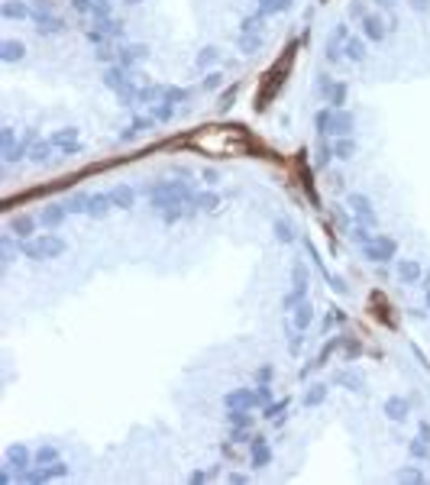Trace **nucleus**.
Listing matches in <instances>:
<instances>
[{
	"instance_id": "obj_1",
	"label": "nucleus",
	"mask_w": 430,
	"mask_h": 485,
	"mask_svg": "<svg viewBox=\"0 0 430 485\" xmlns=\"http://www.w3.org/2000/svg\"><path fill=\"white\" fill-rule=\"evenodd\" d=\"M188 146L207 155H249L252 136L243 126H204L194 136H188Z\"/></svg>"
},
{
	"instance_id": "obj_2",
	"label": "nucleus",
	"mask_w": 430,
	"mask_h": 485,
	"mask_svg": "<svg viewBox=\"0 0 430 485\" xmlns=\"http://www.w3.org/2000/svg\"><path fill=\"white\" fill-rule=\"evenodd\" d=\"M291 58H294V46L285 52L282 58L275 61V65L266 72V78H262V84H259V91H256V110H266L272 101H275V94L282 91V84H285V75H288V68H291Z\"/></svg>"
},
{
	"instance_id": "obj_3",
	"label": "nucleus",
	"mask_w": 430,
	"mask_h": 485,
	"mask_svg": "<svg viewBox=\"0 0 430 485\" xmlns=\"http://www.w3.org/2000/svg\"><path fill=\"white\" fill-rule=\"evenodd\" d=\"M23 255H29V259H58L61 252H65V240L61 236H39V240H29L20 246Z\"/></svg>"
},
{
	"instance_id": "obj_4",
	"label": "nucleus",
	"mask_w": 430,
	"mask_h": 485,
	"mask_svg": "<svg viewBox=\"0 0 430 485\" xmlns=\"http://www.w3.org/2000/svg\"><path fill=\"white\" fill-rule=\"evenodd\" d=\"M394 249H398V246H394V240H388V236H379V240L362 243L366 259H372V262H385V259H391Z\"/></svg>"
},
{
	"instance_id": "obj_5",
	"label": "nucleus",
	"mask_w": 430,
	"mask_h": 485,
	"mask_svg": "<svg viewBox=\"0 0 430 485\" xmlns=\"http://www.w3.org/2000/svg\"><path fill=\"white\" fill-rule=\"evenodd\" d=\"M349 130H353V113L346 110H333L330 113V136H349Z\"/></svg>"
},
{
	"instance_id": "obj_6",
	"label": "nucleus",
	"mask_w": 430,
	"mask_h": 485,
	"mask_svg": "<svg viewBox=\"0 0 430 485\" xmlns=\"http://www.w3.org/2000/svg\"><path fill=\"white\" fill-rule=\"evenodd\" d=\"M256 404H259V398L249 388H233V392L226 395V408H256Z\"/></svg>"
},
{
	"instance_id": "obj_7",
	"label": "nucleus",
	"mask_w": 430,
	"mask_h": 485,
	"mask_svg": "<svg viewBox=\"0 0 430 485\" xmlns=\"http://www.w3.org/2000/svg\"><path fill=\"white\" fill-rule=\"evenodd\" d=\"M52 146H58V149H65V152H78V130L75 126H65V130H58V133H52Z\"/></svg>"
},
{
	"instance_id": "obj_8",
	"label": "nucleus",
	"mask_w": 430,
	"mask_h": 485,
	"mask_svg": "<svg viewBox=\"0 0 430 485\" xmlns=\"http://www.w3.org/2000/svg\"><path fill=\"white\" fill-rule=\"evenodd\" d=\"M369 304H372L375 317H379L382 324H388V327H394V314H391V304H385V295L382 291H375L372 298H369Z\"/></svg>"
},
{
	"instance_id": "obj_9",
	"label": "nucleus",
	"mask_w": 430,
	"mask_h": 485,
	"mask_svg": "<svg viewBox=\"0 0 430 485\" xmlns=\"http://www.w3.org/2000/svg\"><path fill=\"white\" fill-rule=\"evenodd\" d=\"M0 13L10 16V20H32V16H36V10H29V7L20 4V0H7V4L0 7Z\"/></svg>"
},
{
	"instance_id": "obj_10",
	"label": "nucleus",
	"mask_w": 430,
	"mask_h": 485,
	"mask_svg": "<svg viewBox=\"0 0 430 485\" xmlns=\"http://www.w3.org/2000/svg\"><path fill=\"white\" fill-rule=\"evenodd\" d=\"M269 463H272V449L266 443V437H256L252 440V466L262 469V466H269Z\"/></svg>"
},
{
	"instance_id": "obj_11",
	"label": "nucleus",
	"mask_w": 430,
	"mask_h": 485,
	"mask_svg": "<svg viewBox=\"0 0 430 485\" xmlns=\"http://www.w3.org/2000/svg\"><path fill=\"white\" fill-rule=\"evenodd\" d=\"M26 463H29V449L23 443H13L7 449V466H13V469H26Z\"/></svg>"
},
{
	"instance_id": "obj_12",
	"label": "nucleus",
	"mask_w": 430,
	"mask_h": 485,
	"mask_svg": "<svg viewBox=\"0 0 430 485\" xmlns=\"http://www.w3.org/2000/svg\"><path fill=\"white\" fill-rule=\"evenodd\" d=\"M311 320H314V307H311V301H301L294 307V317H291V324L297 330H307L311 327Z\"/></svg>"
},
{
	"instance_id": "obj_13",
	"label": "nucleus",
	"mask_w": 430,
	"mask_h": 485,
	"mask_svg": "<svg viewBox=\"0 0 430 485\" xmlns=\"http://www.w3.org/2000/svg\"><path fill=\"white\" fill-rule=\"evenodd\" d=\"M398 278L405 281V285H414V281H420V266H417L414 259L398 262Z\"/></svg>"
},
{
	"instance_id": "obj_14",
	"label": "nucleus",
	"mask_w": 430,
	"mask_h": 485,
	"mask_svg": "<svg viewBox=\"0 0 430 485\" xmlns=\"http://www.w3.org/2000/svg\"><path fill=\"white\" fill-rule=\"evenodd\" d=\"M385 414H388L391 421H405L408 417V401L405 398H388L385 401Z\"/></svg>"
},
{
	"instance_id": "obj_15",
	"label": "nucleus",
	"mask_w": 430,
	"mask_h": 485,
	"mask_svg": "<svg viewBox=\"0 0 430 485\" xmlns=\"http://www.w3.org/2000/svg\"><path fill=\"white\" fill-rule=\"evenodd\" d=\"M23 52H26V49L20 46V42H13V39L0 42V58H4V61H20V58H23Z\"/></svg>"
},
{
	"instance_id": "obj_16",
	"label": "nucleus",
	"mask_w": 430,
	"mask_h": 485,
	"mask_svg": "<svg viewBox=\"0 0 430 485\" xmlns=\"http://www.w3.org/2000/svg\"><path fill=\"white\" fill-rule=\"evenodd\" d=\"M110 201H113V204H117V207H133L136 194L129 191L126 184H120V188H113V191H110Z\"/></svg>"
},
{
	"instance_id": "obj_17",
	"label": "nucleus",
	"mask_w": 430,
	"mask_h": 485,
	"mask_svg": "<svg viewBox=\"0 0 430 485\" xmlns=\"http://www.w3.org/2000/svg\"><path fill=\"white\" fill-rule=\"evenodd\" d=\"M110 204H113L110 194H97V198H91V204H87V214H91V217H104L110 210Z\"/></svg>"
},
{
	"instance_id": "obj_18",
	"label": "nucleus",
	"mask_w": 430,
	"mask_h": 485,
	"mask_svg": "<svg viewBox=\"0 0 430 485\" xmlns=\"http://www.w3.org/2000/svg\"><path fill=\"white\" fill-rule=\"evenodd\" d=\"M349 207L356 210L359 217H366V223H372L375 220V214H372V207H369V201L362 198V194H353V198H349Z\"/></svg>"
},
{
	"instance_id": "obj_19",
	"label": "nucleus",
	"mask_w": 430,
	"mask_h": 485,
	"mask_svg": "<svg viewBox=\"0 0 430 485\" xmlns=\"http://www.w3.org/2000/svg\"><path fill=\"white\" fill-rule=\"evenodd\" d=\"M362 29H366V36L372 39V42H379V39H385V26H382V20H375V16H366Z\"/></svg>"
},
{
	"instance_id": "obj_20",
	"label": "nucleus",
	"mask_w": 430,
	"mask_h": 485,
	"mask_svg": "<svg viewBox=\"0 0 430 485\" xmlns=\"http://www.w3.org/2000/svg\"><path fill=\"white\" fill-rule=\"evenodd\" d=\"M353 152H356L353 139H346V136H337V143H333V155H337V158H353Z\"/></svg>"
},
{
	"instance_id": "obj_21",
	"label": "nucleus",
	"mask_w": 430,
	"mask_h": 485,
	"mask_svg": "<svg viewBox=\"0 0 430 485\" xmlns=\"http://www.w3.org/2000/svg\"><path fill=\"white\" fill-rule=\"evenodd\" d=\"M226 421H230L233 427H249L252 417H249V408H230V414H226Z\"/></svg>"
},
{
	"instance_id": "obj_22",
	"label": "nucleus",
	"mask_w": 430,
	"mask_h": 485,
	"mask_svg": "<svg viewBox=\"0 0 430 485\" xmlns=\"http://www.w3.org/2000/svg\"><path fill=\"white\" fill-rule=\"evenodd\" d=\"M323 398H327V385H311V388H307V395H304V404H307V408H317Z\"/></svg>"
},
{
	"instance_id": "obj_23",
	"label": "nucleus",
	"mask_w": 430,
	"mask_h": 485,
	"mask_svg": "<svg viewBox=\"0 0 430 485\" xmlns=\"http://www.w3.org/2000/svg\"><path fill=\"white\" fill-rule=\"evenodd\" d=\"M333 378H337V385H346L349 392H362V378L353 375V372H337Z\"/></svg>"
},
{
	"instance_id": "obj_24",
	"label": "nucleus",
	"mask_w": 430,
	"mask_h": 485,
	"mask_svg": "<svg viewBox=\"0 0 430 485\" xmlns=\"http://www.w3.org/2000/svg\"><path fill=\"white\" fill-rule=\"evenodd\" d=\"M65 220V207H46L42 210V223L46 227H58Z\"/></svg>"
},
{
	"instance_id": "obj_25",
	"label": "nucleus",
	"mask_w": 430,
	"mask_h": 485,
	"mask_svg": "<svg viewBox=\"0 0 430 485\" xmlns=\"http://www.w3.org/2000/svg\"><path fill=\"white\" fill-rule=\"evenodd\" d=\"M13 233L26 240V236L32 233V217H16V220H13Z\"/></svg>"
},
{
	"instance_id": "obj_26",
	"label": "nucleus",
	"mask_w": 430,
	"mask_h": 485,
	"mask_svg": "<svg viewBox=\"0 0 430 485\" xmlns=\"http://www.w3.org/2000/svg\"><path fill=\"white\" fill-rule=\"evenodd\" d=\"M285 7H288V0H259V13H278Z\"/></svg>"
},
{
	"instance_id": "obj_27",
	"label": "nucleus",
	"mask_w": 430,
	"mask_h": 485,
	"mask_svg": "<svg viewBox=\"0 0 430 485\" xmlns=\"http://www.w3.org/2000/svg\"><path fill=\"white\" fill-rule=\"evenodd\" d=\"M49 149H52V143H36V146L29 149V158H32V162H46V158H49Z\"/></svg>"
},
{
	"instance_id": "obj_28",
	"label": "nucleus",
	"mask_w": 430,
	"mask_h": 485,
	"mask_svg": "<svg viewBox=\"0 0 430 485\" xmlns=\"http://www.w3.org/2000/svg\"><path fill=\"white\" fill-rule=\"evenodd\" d=\"M275 236H278L282 243H291V240H294V230H291V223H282V220H278V223H275Z\"/></svg>"
},
{
	"instance_id": "obj_29",
	"label": "nucleus",
	"mask_w": 430,
	"mask_h": 485,
	"mask_svg": "<svg viewBox=\"0 0 430 485\" xmlns=\"http://www.w3.org/2000/svg\"><path fill=\"white\" fill-rule=\"evenodd\" d=\"M304 288H307V275H304V266L297 262V266H294V291H297V295H304Z\"/></svg>"
},
{
	"instance_id": "obj_30",
	"label": "nucleus",
	"mask_w": 430,
	"mask_h": 485,
	"mask_svg": "<svg viewBox=\"0 0 430 485\" xmlns=\"http://www.w3.org/2000/svg\"><path fill=\"white\" fill-rule=\"evenodd\" d=\"M55 460H58V449L55 446H42L36 453V463H55Z\"/></svg>"
},
{
	"instance_id": "obj_31",
	"label": "nucleus",
	"mask_w": 430,
	"mask_h": 485,
	"mask_svg": "<svg viewBox=\"0 0 430 485\" xmlns=\"http://www.w3.org/2000/svg\"><path fill=\"white\" fill-rule=\"evenodd\" d=\"M362 52H366L362 42H359V39H349V46H346V55H349V58L359 61V58H362Z\"/></svg>"
},
{
	"instance_id": "obj_32",
	"label": "nucleus",
	"mask_w": 430,
	"mask_h": 485,
	"mask_svg": "<svg viewBox=\"0 0 430 485\" xmlns=\"http://www.w3.org/2000/svg\"><path fill=\"white\" fill-rule=\"evenodd\" d=\"M398 482H424V472H420V469H401L398 472Z\"/></svg>"
},
{
	"instance_id": "obj_33",
	"label": "nucleus",
	"mask_w": 430,
	"mask_h": 485,
	"mask_svg": "<svg viewBox=\"0 0 430 485\" xmlns=\"http://www.w3.org/2000/svg\"><path fill=\"white\" fill-rule=\"evenodd\" d=\"M408 449H411V456H417V460H420V456H427V440H424V437H420V440H411Z\"/></svg>"
},
{
	"instance_id": "obj_34",
	"label": "nucleus",
	"mask_w": 430,
	"mask_h": 485,
	"mask_svg": "<svg viewBox=\"0 0 430 485\" xmlns=\"http://www.w3.org/2000/svg\"><path fill=\"white\" fill-rule=\"evenodd\" d=\"M282 411H288V398L285 401H275V404H266V417H278Z\"/></svg>"
},
{
	"instance_id": "obj_35",
	"label": "nucleus",
	"mask_w": 430,
	"mask_h": 485,
	"mask_svg": "<svg viewBox=\"0 0 430 485\" xmlns=\"http://www.w3.org/2000/svg\"><path fill=\"white\" fill-rule=\"evenodd\" d=\"M240 46H243V52H256V49L262 46V39H259V36H243Z\"/></svg>"
},
{
	"instance_id": "obj_36",
	"label": "nucleus",
	"mask_w": 430,
	"mask_h": 485,
	"mask_svg": "<svg viewBox=\"0 0 430 485\" xmlns=\"http://www.w3.org/2000/svg\"><path fill=\"white\" fill-rule=\"evenodd\" d=\"M343 97H346V87H343V84L330 87V101H333V107H337V104H343Z\"/></svg>"
},
{
	"instance_id": "obj_37",
	"label": "nucleus",
	"mask_w": 430,
	"mask_h": 485,
	"mask_svg": "<svg viewBox=\"0 0 430 485\" xmlns=\"http://www.w3.org/2000/svg\"><path fill=\"white\" fill-rule=\"evenodd\" d=\"M256 398H259V404H262V408H266V404H272V392H269V385H259Z\"/></svg>"
},
{
	"instance_id": "obj_38",
	"label": "nucleus",
	"mask_w": 430,
	"mask_h": 485,
	"mask_svg": "<svg viewBox=\"0 0 430 485\" xmlns=\"http://www.w3.org/2000/svg\"><path fill=\"white\" fill-rule=\"evenodd\" d=\"M143 55H146V49L143 46H133V49H126V55H123V58H126V61H139Z\"/></svg>"
},
{
	"instance_id": "obj_39",
	"label": "nucleus",
	"mask_w": 430,
	"mask_h": 485,
	"mask_svg": "<svg viewBox=\"0 0 430 485\" xmlns=\"http://www.w3.org/2000/svg\"><path fill=\"white\" fill-rule=\"evenodd\" d=\"M197 207H204V210L217 207V198H214V194H201V198H197Z\"/></svg>"
},
{
	"instance_id": "obj_40",
	"label": "nucleus",
	"mask_w": 430,
	"mask_h": 485,
	"mask_svg": "<svg viewBox=\"0 0 430 485\" xmlns=\"http://www.w3.org/2000/svg\"><path fill=\"white\" fill-rule=\"evenodd\" d=\"M107 84L110 87H123V75L120 72H107Z\"/></svg>"
},
{
	"instance_id": "obj_41",
	"label": "nucleus",
	"mask_w": 430,
	"mask_h": 485,
	"mask_svg": "<svg viewBox=\"0 0 430 485\" xmlns=\"http://www.w3.org/2000/svg\"><path fill=\"white\" fill-rule=\"evenodd\" d=\"M210 61H217V49H204V55H201V68L210 65Z\"/></svg>"
},
{
	"instance_id": "obj_42",
	"label": "nucleus",
	"mask_w": 430,
	"mask_h": 485,
	"mask_svg": "<svg viewBox=\"0 0 430 485\" xmlns=\"http://www.w3.org/2000/svg\"><path fill=\"white\" fill-rule=\"evenodd\" d=\"M297 349H301V330L294 327V333H291V352H297Z\"/></svg>"
},
{
	"instance_id": "obj_43",
	"label": "nucleus",
	"mask_w": 430,
	"mask_h": 485,
	"mask_svg": "<svg viewBox=\"0 0 430 485\" xmlns=\"http://www.w3.org/2000/svg\"><path fill=\"white\" fill-rule=\"evenodd\" d=\"M226 482H230V485H243L246 475H243V472H230V479H226Z\"/></svg>"
},
{
	"instance_id": "obj_44",
	"label": "nucleus",
	"mask_w": 430,
	"mask_h": 485,
	"mask_svg": "<svg viewBox=\"0 0 430 485\" xmlns=\"http://www.w3.org/2000/svg\"><path fill=\"white\" fill-rule=\"evenodd\" d=\"M217 84H220V75H207L204 78V87H217Z\"/></svg>"
},
{
	"instance_id": "obj_45",
	"label": "nucleus",
	"mask_w": 430,
	"mask_h": 485,
	"mask_svg": "<svg viewBox=\"0 0 430 485\" xmlns=\"http://www.w3.org/2000/svg\"><path fill=\"white\" fill-rule=\"evenodd\" d=\"M233 94H236V87H233V91H226V94H223V101H220V110H226V107H230V101H233Z\"/></svg>"
},
{
	"instance_id": "obj_46",
	"label": "nucleus",
	"mask_w": 430,
	"mask_h": 485,
	"mask_svg": "<svg viewBox=\"0 0 430 485\" xmlns=\"http://www.w3.org/2000/svg\"><path fill=\"white\" fill-rule=\"evenodd\" d=\"M210 472H191V482H207Z\"/></svg>"
},
{
	"instance_id": "obj_47",
	"label": "nucleus",
	"mask_w": 430,
	"mask_h": 485,
	"mask_svg": "<svg viewBox=\"0 0 430 485\" xmlns=\"http://www.w3.org/2000/svg\"><path fill=\"white\" fill-rule=\"evenodd\" d=\"M411 4H414L417 10H427V7H430V0H411Z\"/></svg>"
},
{
	"instance_id": "obj_48",
	"label": "nucleus",
	"mask_w": 430,
	"mask_h": 485,
	"mask_svg": "<svg viewBox=\"0 0 430 485\" xmlns=\"http://www.w3.org/2000/svg\"><path fill=\"white\" fill-rule=\"evenodd\" d=\"M379 4H391V0H379Z\"/></svg>"
},
{
	"instance_id": "obj_49",
	"label": "nucleus",
	"mask_w": 430,
	"mask_h": 485,
	"mask_svg": "<svg viewBox=\"0 0 430 485\" xmlns=\"http://www.w3.org/2000/svg\"><path fill=\"white\" fill-rule=\"evenodd\" d=\"M427 304H430V291H427Z\"/></svg>"
}]
</instances>
